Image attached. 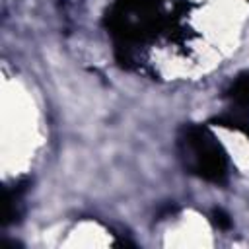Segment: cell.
<instances>
[{
	"label": "cell",
	"instance_id": "obj_2",
	"mask_svg": "<svg viewBox=\"0 0 249 249\" xmlns=\"http://www.w3.org/2000/svg\"><path fill=\"white\" fill-rule=\"evenodd\" d=\"M226 95L231 101V107L249 113V72L239 74L228 88Z\"/></svg>",
	"mask_w": 249,
	"mask_h": 249
},
{
	"label": "cell",
	"instance_id": "obj_1",
	"mask_svg": "<svg viewBox=\"0 0 249 249\" xmlns=\"http://www.w3.org/2000/svg\"><path fill=\"white\" fill-rule=\"evenodd\" d=\"M181 154L191 173L210 183H226L228 156L216 136L202 124H187L179 136Z\"/></svg>",
	"mask_w": 249,
	"mask_h": 249
},
{
	"label": "cell",
	"instance_id": "obj_3",
	"mask_svg": "<svg viewBox=\"0 0 249 249\" xmlns=\"http://www.w3.org/2000/svg\"><path fill=\"white\" fill-rule=\"evenodd\" d=\"M212 123L218 126L230 128V130H237L249 138V113L247 111H239L231 107L228 113H222L216 119H212Z\"/></svg>",
	"mask_w": 249,
	"mask_h": 249
},
{
	"label": "cell",
	"instance_id": "obj_4",
	"mask_svg": "<svg viewBox=\"0 0 249 249\" xmlns=\"http://www.w3.org/2000/svg\"><path fill=\"white\" fill-rule=\"evenodd\" d=\"M210 216H212V224H214L218 230H230V228H231V218H230L222 208H214Z\"/></svg>",
	"mask_w": 249,
	"mask_h": 249
}]
</instances>
